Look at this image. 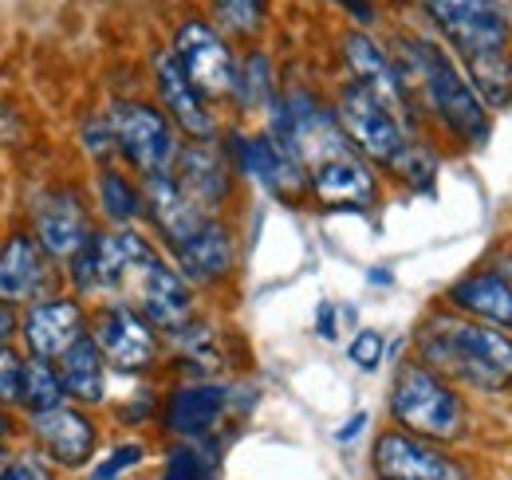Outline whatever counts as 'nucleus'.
<instances>
[{
	"label": "nucleus",
	"mask_w": 512,
	"mask_h": 480,
	"mask_svg": "<svg viewBox=\"0 0 512 480\" xmlns=\"http://www.w3.org/2000/svg\"><path fill=\"white\" fill-rule=\"evenodd\" d=\"M418 362L442 374L449 386L481 394L512 390V335L461 311H434L414 331Z\"/></svg>",
	"instance_id": "nucleus-1"
},
{
	"label": "nucleus",
	"mask_w": 512,
	"mask_h": 480,
	"mask_svg": "<svg viewBox=\"0 0 512 480\" xmlns=\"http://www.w3.org/2000/svg\"><path fill=\"white\" fill-rule=\"evenodd\" d=\"M402 75V87L422 91L430 115L461 142H485L489 138V107L477 99L465 71L453 63L442 44L434 40H406V63H394Z\"/></svg>",
	"instance_id": "nucleus-2"
},
{
	"label": "nucleus",
	"mask_w": 512,
	"mask_h": 480,
	"mask_svg": "<svg viewBox=\"0 0 512 480\" xmlns=\"http://www.w3.org/2000/svg\"><path fill=\"white\" fill-rule=\"evenodd\" d=\"M386 410L394 429H406L438 445H449L465 433V398L457 394V386H449L442 374H434L422 362L398 366Z\"/></svg>",
	"instance_id": "nucleus-3"
},
{
	"label": "nucleus",
	"mask_w": 512,
	"mask_h": 480,
	"mask_svg": "<svg viewBox=\"0 0 512 480\" xmlns=\"http://www.w3.org/2000/svg\"><path fill=\"white\" fill-rule=\"evenodd\" d=\"M335 122L339 130L347 134V142L371 162V166H383L394 174V166L406 158V150L414 146L402 119L386 107L379 95H371L363 83H343L339 95H335Z\"/></svg>",
	"instance_id": "nucleus-4"
},
{
	"label": "nucleus",
	"mask_w": 512,
	"mask_h": 480,
	"mask_svg": "<svg viewBox=\"0 0 512 480\" xmlns=\"http://www.w3.org/2000/svg\"><path fill=\"white\" fill-rule=\"evenodd\" d=\"M107 126H111L115 150L142 174V181L162 178L174 170V158L182 146H178V130L166 119V111L127 99L107 111Z\"/></svg>",
	"instance_id": "nucleus-5"
},
{
	"label": "nucleus",
	"mask_w": 512,
	"mask_h": 480,
	"mask_svg": "<svg viewBox=\"0 0 512 480\" xmlns=\"http://www.w3.org/2000/svg\"><path fill=\"white\" fill-rule=\"evenodd\" d=\"M422 8L465 63L509 52V16L501 0H422Z\"/></svg>",
	"instance_id": "nucleus-6"
},
{
	"label": "nucleus",
	"mask_w": 512,
	"mask_h": 480,
	"mask_svg": "<svg viewBox=\"0 0 512 480\" xmlns=\"http://www.w3.org/2000/svg\"><path fill=\"white\" fill-rule=\"evenodd\" d=\"M371 473L375 480H469V465L438 441L383 429L371 449Z\"/></svg>",
	"instance_id": "nucleus-7"
},
{
	"label": "nucleus",
	"mask_w": 512,
	"mask_h": 480,
	"mask_svg": "<svg viewBox=\"0 0 512 480\" xmlns=\"http://www.w3.org/2000/svg\"><path fill=\"white\" fill-rule=\"evenodd\" d=\"M237 142H233V162H237V170L241 174H249L256 178L272 197H280V201H288V205H296V201H304L312 189H308V170H304V162H300V154L288 146V142H280L276 134H233Z\"/></svg>",
	"instance_id": "nucleus-8"
},
{
	"label": "nucleus",
	"mask_w": 512,
	"mask_h": 480,
	"mask_svg": "<svg viewBox=\"0 0 512 480\" xmlns=\"http://www.w3.org/2000/svg\"><path fill=\"white\" fill-rule=\"evenodd\" d=\"M174 60L182 63L186 79L205 95V99H221L233 95V75H237V60L229 52V44L221 40L217 28H209L205 20H186L174 32Z\"/></svg>",
	"instance_id": "nucleus-9"
},
{
	"label": "nucleus",
	"mask_w": 512,
	"mask_h": 480,
	"mask_svg": "<svg viewBox=\"0 0 512 480\" xmlns=\"http://www.w3.org/2000/svg\"><path fill=\"white\" fill-rule=\"evenodd\" d=\"M91 339H95L103 362H111L123 374H142L158 362V331L130 303L103 307L95 327H91Z\"/></svg>",
	"instance_id": "nucleus-10"
},
{
	"label": "nucleus",
	"mask_w": 512,
	"mask_h": 480,
	"mask_svg": "<svg viewBox=\"0 0 512 480\" xmlns=\"http://www.w3.org/2000/svg\"><path fill=\"white\" fill-rule=\"evenodd\" d=\"M28 429L36 437V449L56 465V469H79L95 457L99 429L91 414L79 406H56L44 414H28Z\"/></svg>",
	"instance_id": "nucleus-11"
},
{
	"label": "nucleus",
	"mask_w": 512,
	"mask_h": 480,
	"mask_svg": "<svg viewBox=\"0 0 512 480\" xmlns=\"http://www.w3.org/2000/svg\"><path fill=\"white\" fill-rule=\"evenodd\" d=\"M32 233L36 244L44 248L48 260H71L87 240L95 237L83 197L75 189H48L36 209H32Z\"/></svg>",
	"instance_id": "nucleus-12"
},
{
	"label": "nucleus",
	"mask_w": 512,
	"mask_h": 480,
	"mask_svg": "<svg viewBox=\"0 0 512 480\" xmlns=\"http://www.w3.org/2000/svg\"><path fill=\"white\" fill-rule=\"evenodd\" d=\"M154 87H158V99L166 107V119L178 130H186V138H193V142H213L217 138V119L205 107V95L186 79L174 52L154 56Z\"/></svg>",
	"instance_id": "nucleus-13"
},
{
	"label": "nucleus",
	"mask_w": 512,
	"mask_h": 480,
	"mask_svg": "<svg viewBox=\"0 0 512 480\" xmlns=\"http://www.w3.org/2000/svg\"><path fill=\"white\" fill-rule=\"evenodd\" d=\"M229 410V390L217 382H182L162 402V429L178 441H201Z\"/></svg>",
	"instance_id": "nucleus-14"
},
{
	"label": "nucleus",
	"mask_w": 512,
	"mask_h": 480,
	"mask_svg": "<svg viewBox=\"0 0 512 480\" xmlns=\"http://www.w3.org/2000/svg\"><path fill=\"white\" fill-rule=\"evenodd\" d=\"M170 178L178 181V189L190 197L201 213H209V217L229 201V189H233L229 158L221 150H213V142H190V146H182L178 158H174Z\"/></svg>",
	"instance_id": "nucleus-15"
},
{
	"label": "nucleus",
	"mask_w": 512,
	"mask_h": 480,
	"mask_svg": "<svg viewBox=\"0 0 512 480\" xmlns=\"http://www.w3.org/2000/svg\"><path fill=\"white\" fill-rule=\"evenodd\" d=\"M87 335V315L79 300L67 296H44L28 307L24 315V343L32 351V359H60L71 343H79Z\"/></svg>",
	"instance_id": "nucleus-16"
},
{
	"label": "nucleus",
	"mask_w": 512,
	"mask_h": 480,
	"mask_svg": "<svg viewBox=\"0 0 512 480\" xmlns=\"http://www.w3.org/2000/svg\"><path fill=\"white\" fill-rule=\"evenodd\" d=\"M343 60H347V67H351L355 83H363L371 95H379L398 119H406V115L414 111L394 60L386 56L371 36H363V32H347V36H343Z\"/></svg>",
	"instance_id": "nucleus-17"
},
{
	"label": "nucleus",
	"mask_w": 512,
	"mask_h": 480,
	"mask_svg": "<svg viewBox=\"0 0 512 480\" xmlns=\"http://www.w3.org/2000/svg\"><path fill=\"white\" fill-rule=\"evenodd\" d=\"M449 307L512 335V280L501 268H481L449 288Z\"/></svg>",
	"instance_id": "nucleus-18"
},
{
	"label": "nucleus",
	"mask_w": 512,
	"mask_h": 480,
	"mask_svg": "<svg viewBox=\"0 0 512 480\" xmlns=\"http://www.w3.org/2000/svg\"><path fill=\"white\" fill-rule=\"evenodd\" d=\"M174 260H178V272L186 284H217L233 272L237 264V248H233V233L209 217L190 240H182L174 248Z\"/></svg>",
	"instance_id": "nucleus-19"
},
{
	"label": "nucleus",
	"mask_w": 512,
	"mask_h": 480,
	"mask_svg": "<svg viewBox=\"0 0 512 480\" xmlns=\"http://www.w3.org/2000/svg\"><path fill=\"white\" fill-rule=\"evenodd\" d=\"M52 264L28 233H12L0 244V303L36 300L48 288Z\"/></svg>",
	"instance_id": "nucleus-20"
},
{
	"label": "nucleus",
	"mask_w": 512,
	"mask_h": 480,
	"mask_svg": "<svg viewBox=\"0 0 512 480\" xmlns=\"http://www.w3.org/2000/svg\"><path fill=\"white\" fill-rule=\"evenodd\" d=\"M142 209L150 213L154 229L166 237L170 248H178L182 240H190L193 233L209 221V213H201L190 197L178 189V181L170 178V174H162V178H146V189H142Z\"/></svg>",
	"instance_id": "nucleus-21"
},
{
	"label": "nucleus",
	"mask_w": 512,
	"mask_h": 480,
	"mask_svg": "<svg viewBox=\"0 0 512 480\" xmlns=\"http://www.w3.org/2000/svg\"><path fill=\"white\" fill-rule=\"evenodd\" d=\"M56 370H60V382H64V398H75L79 406H99L107 398V362H103L91 335L71 343L60 355Z\"/></svg>",
	"instance_id": "nucleus-22"
},
{
	"label": "nucleus",
	"mask_w": 512,
	"mask_h": 480,
	"mask_svg": "<svg viewBox=\"0 0 512 480\" xmlns=\"http://www.w3.org/2000/svg\"><path fill=\"white\" fill-rule=\"evenodd\" d=\"M28 414H44L64 406V382L60 370L48 359H24L20 366V398H16Z\"/></svg>",
	"instance_id": "nucleus-23"
},
{
	"label": "nucleus",
	"mask_w": 512,
	"mask_h": 480,
	"mask_svg": "<svg viewBox=\"0 0 512 480\" xmlns=\"http://www.w3.org/2000/svg\"><path fill=\"white\" fill-rule=\"evenodd\" d=\"M465 79L473 83L477 99L493 111L509 107L512 103V56L509 52H493V56H481V60L465 63Z\"/></svg>",
	"instance_id": "nucleus-24"
},
{
	"label": "nucleus",
	"mask_w": 512,
	"mask_h": 480,
	"mask_svg": "<svg viewBox=\"0 0 512 480\" xmlns=\"http://www.w3.org/2000/svg\"><path fill=\"white\" fill-rule=\"evenodd\" d=\"M95 189H99V205L111 221L119 225H130L138 213H142V189L115 166H103L99 178H95Z\"/></svg>",
	"instance_id": "nucleus-25"
},
{
	"label": "nucleus",
	"mask_w": 512,
	"mask_h": 480,
	"mask_svg": "<svg viewBox=\"0 0 512 480\" xmlns=\"http://www.w3.org/2000/svg\"><path fill=\"white\" fill-rule=\"evenodd\" d=\"M233 95L245 111L256 107H268L276 95H272V63L264 52H249L245 60L237 63V75H233Z\"/></svg>",
	"instance_id": "nucleus-26"
},
{
	"label": "nucleus",
	"mask_w": 512,
	"mask_h": 480,
	"mask_svg": "<svg viewBox=\"0 0 512 480\" xmlns=\"http://www.w3.org/2000/svg\"><path fill=\"white\" fill-rule=\"evenodd\" d=\"M158 480H217V457L201 441H174Z\"/></svg>",
	"instance_id": "nucleus-27"
},
{
	"label": "nucleus",
	"mask_w": 512,
	"mask_h": 480,
	"mask_svg": "<svg viewBox=\"0 0 512 480\" xmlns=\"http://www.w3.org/2000/svg\"><path fill=\"white\" fill-rule=\"evenodd\" d=\"M213 16L233 36H256L268 16V0H213Z\"/></svg>",
	"instance_id": "nucleus-28"
},
{
	"label": "nucleus",
	"mask_w": 512,
	"mask_h": 480,
	"mask_svg": "<svg viewBox=\"0 0 512 480\" xmlns=\"http://www.w3.org/2000/svg\"><path fill=\"white\" fill-rule=\"evenodd\" d=\"M146 461V445L142 441H127V445H115L95 469H91V477L87 480H123V473H130L134 465H142Z\"/></svg>",
	"instance_id": "nucleus-29"
},
{
	"label": "nucleus",
	"mask_w": 512,
	"mask_h": 480,
	"mask_svg": "<svg viewBox=\"0 0 512 480\" xmlns=\"http://www.w3.org/2000/svg\"><path fill=\"white\" fill-rule=\"evenodd\" d=\"M52 477H56V465L40 449H28L20 457L0 461V480H52Z\"/></svg>",
	"instance_id": "nucleus-30"
},
{
	"label": "nucleus",
	"mask_w": 512,
	"mask_h": 480,
	"mask_svg": "<svg viewBox=\"0 0 512 480\" xmlns=\"http://www.w3.org/2000/svg\"><path fill=\"white\" fill-rule=\"evenodd\" d=\"M383 351H386V343L379 331H359V335L351 339V347H347V359L355 362L359 370H375V366L383 362Z\"/></svg>",
	"instance_id": "nucleus-31"
},
{
	"label": "nucleus",
	"mask_w": 512,
	"mask_h": 480,
	"mask_svg": "<svg viewBox=\"0 0 512 480\" xmlns=\"http://www.w3.org/2000/svg\"><path fill=\"white\" fill-rule=\"evenodd\" d=\"M20 366H24V359H16L8 347L0 351V406L20 398Z\"/></svg>",
	"instance_id": "nucleus-32"
},
{
	"label": "nucleus",
	"mask_w": 512,
	"mask_h": 480,
	"mask_svg": "<svg viewBox=\"0 0 512 480\" xmlns=\"http://www.w3.org/2000/svg\"><path fill=\"white\" fill-rule=\"evenodd\" d=\"M335 4H343L359 24H371V20H375V4H371V0H335Z\"/></svg>",
	"instance_id": "nucleus-33"
},
{
	"label": "nucleus",
	"mask_w": 512,
	"mask_h": 480,
	"mask_svg": "<svg viewBox=\"0 0 512 480\" xmlns=\"http://www.w3.org/2000/svg\"><path fill=\"white\" fill-rule=\"evenodd\" d=\"M12 331H16V315L8 311V303H0V351H4V343H8Z\"/></svg>",
	"instance_id": "nucleus-34"
},
{
	"label": "nucleus",
	"mask_w": 512,
	"mask_h": 480,
	"mask_svg": "<svg viewBox=\"0 0 512 480\" xmlns=\"http://www.w3.org/2000/svg\"><path fill=\"white\" fill-rule=\"evenodd\" d=\"M320 335L323 339H335V315H331V307H327V303L320 307Z\"/></svg>",
	"instance_id": "nucleus-35"
},
{
	"label": "nucleus",
	"mask_w": 512,
	"mask_h": 480,
	"mask_svg": "<svg viewBox=\"0 0 512 480\" xmlns=\"http://www.w3.org/2000/svg\"><path fill=\"white\" fill-rule=\"evenodd\" d=\"M363 425H367V414H355V418H351V425H347V429H339L335 437H339V441H351V437H355Z\"/></svg>",
	"instance_id": "nucleus-36"
},
{
	"label": "nucleus",
	"mask_w": 512,
	"mask_h": 480,
	"mask_svg": "<svg viewBox=\"0 0 512 480\" xmlns=\"http://www.w3.org/2000/svg\"><path fill=\"white\" fill-rule=\"evenodd\" d=\"M8 437H12V421H8V414L0 410V457H4V445H8Z\"/></svg>",
	"instance_id": "nucleus-37"
}]
</instances>
